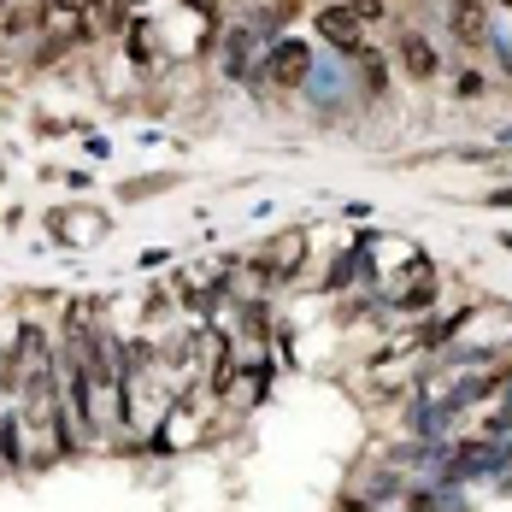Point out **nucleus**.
Instances as JSON below:
<instances>
[{"label":"nucleus","instance_id":"obj_1","mask_svg":"<svg viewBox=\"0 0 512 512\" xmlns=\"http://www.w3.org/2000/svg\"><path fill=\"white\" fill-rule=\"evenodd\" d=\"M307 77H312V48L295 42V36L271 42V48H265V65L254 71L259 89H307Z\"/></svg>","mask_w":512,"mask_h":512},{"label":"nucleus","instance_id":"obj_2","mask_svg":"<svg viewBox=\"0 0 512 512\" xmlns=\"http://www.w3.org/2000/svg\"><path fill=\"white\" fill-rule=\"evenodd\" d=\"M318 36H324L330 48L342 53V59H359V53H365V24H359V18L348 12V6H342V0L318 6Z\"/></svg>","mask_w":512,"mask_h":512},{"label":"nucleus","instance_id":"obj_3","mask_svg":"<svg viewBox=\"0 0 512 512\" xmlns=\"http://www.w3.org/2000/svg\"><path fill=\"white\" fill-rule=\"evenodd\" d=\"M395 59H401V71H407L412 83H430V77L442 71V53L430 48L424 30H401V36H395Z\"/></svg>","mask_w":512,"mask_h":512},{"label":"nucleus","instance_id":"obj_4","mask_svg":"<svg viewBox=\"0 0 512 512\" xmlns=\"http://www.w3.org/2000/svg\"><path fill=\"white\" fill-rule=\"evenodd\" d=\"M254 65H259V30L254 24H242V30H230L224 36V77H254Z\"/></svg>","mask_w":512,"mask_h":512},{"label":"nucleus","instance_id":"obj_5","mask_svg":"<svg viewBox=\"0 0 512 512\" xmlns=\"http://www.w3.org/2000/svg\"><path fill=\"white\" fill-rule=\"evenodd\" d=\"M301 254H307V236H301V230H289L283 242H271V248L259 254V277H265V283H277V277H295Z\"/></svg>","mask_w":512,"mask_h":512},{"label":"nucleus","instance_id":"obj_6","mask_svg":"<svg viewBox=\"0 0 512 512\" xmlns=\"http://www.w3.org/2000/svg\"><path fill=\"white\" fill-rule=\"evenodd\" d=\"M448 18H454L460 42H489V0H454Z\"/></svg>","mask_w":512,"mask_h":512},{"label":"nucleus","instance_id":"obj_7","mask_svg":"<svg viewBox=\"0 0 512 512\" xmlns=\"http://www.w3.org/2000/svg\"><path fill=\"white\" fill-rule=\"evenodd\" d=\"M124 59H130L136 71H154L159 65V30L154 24H130V36H124Z\"/></svg>","mask_w":512,"mask_h":512},{"label":"nucleus","instance_id":"obj_8","mask_svg":"<svg viewBox=\"0 0 512 512\" xmlns=\"http://www.w3.org/2000/svg\"><path fill=\"white\" fill-rule=\"evenodd\" d=\"M359 71H365V89H371V95H383V89H389V71H383V59H377L371 48L359 53Z\"/></svg>","mask_w":512,"mask_h":512},{"label":"nucleus","instance_id":"obj_9","mask_svg":"<svg viewBox=\"0 0 512 512\" xmlns=\"http://www.w3.org/2000/svg\"><path fill=\"white\" fill-rule=\"evenodd\" d=\"M342 6H348V12H354L359 24H377V18H383V12H389V0H342Z\"/></svg>","mask_w":512,"mask_h":512},{"label":"nucleus","instance_id":"obj_10","mask_svg":"<svg viewBox=\"0 0 512 512\" xmlns=\"http://www.w3.org/2000/svg\"><path fill=\"white\" fill-rule=\"evenodd\" d=\"M142 6H148V0H112V18H118V24H130Z\"/></svg>","mask_w":512,"mask_h":512},{"label":"nucleus","instance_id":"obj_11","mask_svg":"<svg viewBox=\"0 0 512 512\" xmlns=\"http://www.w3.org/2000/svg\"><path fill=\"white\" fill-rule=\"evenodd\" d=\"M53 12H71V18H83V12H95V0H48Z\"/></svg>","mask_w":512,"mask_h":512},{"label":"nucleus","instance_id":"obj_12","mask_svg":"<svg viewBox=\"0 0 512 512\" xmlns=\"http://www.w3.org/2000/svg\"><path fill=\"white\" fill-rule=\"evenodd\" d=\"M477 95H483V77H477V71H465V77H460V101H477Z\"/></svg>","mask_w":512,"mask_h":512},{"label":"nucleus","instance_id":"obj_13","mask_svg":"<svg viewBox=\"0 0 512 512\" xmlns=\"http://www.w3.org/2000/svg\"><path fill=\"white\" fill-rule=\"evenodd\" d=\"M483 206H495V212H501V206H512V189H495V195H489Z\"/></svg>","mask_w":512,"mask_h":512},{"label":"nucleus","instance_id":"obj_14","mask_svg":"<svg viewBox=\"0 0 512 512\" xmlns=\"http://www.w3.org/2000/svg\"><path fill=\"white\" fill-rule=\"evenodd\" d=\"M501 59H507V71H512V36H507V42H501Z\"/></svg>","mask_w":512,"mask_h":512},{"label":"nucleus","instance_id":"obj_15","mask_svg":"<svg viewBox=\"0 0 512 512\" xmlns=\"http://www.w3.org/2000/svg\"><path fill=\"white\" fill-rule=\"evenodd\" d=\"M489 6H507V12H512V0H489Z\"/></svg>","mask_w":512,"mask_h":512},{"label":"nucleus","instance_id":"obj_16","mask_svg":"<svg viewBox=\"0 0 512 512\" xmlns=\"http://www.w3.org/2000/svg\"><path fill=\"white\" fill-rule=\"evenodd\" d=\"M501 248H507V254H512V236H501Z\"/></svg>","mask_w":512,"mask_h":512},{"label":"nucleus","instance_id":"obj_17","mask_svg":"<svg viewBox=\"0 0 512 512\" xmlns=\"http://www.w3.org/2000/svg\"><path fill=\"white\" fill-rule=\"evenodd\" d=\"M0 24H6V0H0Z\"/></svg>","mask_w":512,"mask_h":512}]
</instances>
